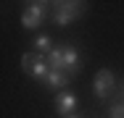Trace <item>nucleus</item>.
I'll return each instance as SVG.
<instances>
[{"label":"nucleus","mask_w":124,"mask_h":118,"mask_svg":"<svg viewBox=\"0 0 124 118\" xmlns=\"http://www.w3.org/2000/svg\"><path fill=\"white\" fill-rule=\"evenodd\" d=\"M48 66H50V71H61L66 76H77L82 60H79V52L74 47L63 45V47H53L48 52Z\"/></svg>","instance_id":"f257e3e1"},{"label":"nucleus","mask_w":124,"mask_h":118,"mask_svg":"<svg viewBox=\"0 0 124 118\" xmlns=\"http://www.w3.org/2000/svg\"><path fill=\"white\" fill-rule=\"evenodd\" d=\"M21 66L29 76H34V79H40V81H45L50 73V66H48V58H42L40 52H26L24 58H21Z\"/></svg>","instance_id":"f03ea898"},{"label":"nucleus","mask_w":124,"mask_h":118,"mask_svg":"<svg viewBox=\"0 0 124 118\" xmlns=\"http://www.w3.org/2000/svg\"><path fill=\"white\" fill-rule=\"evenodd\" d=\"M85 11V3H55V13H53V21L55 26H66L71 24Z\"/></svg>","instance_id":"7ed1b4c3"},{"label":"nucleus","mask_w":124,"mask_h":118,"mask_svg":"<svg viewBox=\"0 0 124 118\" xmlns=\"http://www.w3.org/2000/svg\"><path fill=\"white\" fill-rule=\"evenodd\" d=\"M45 11H48V3H29L21 13V26L24 29H37L45 21Z\"/></svg>","instance_id":"20e7f679"},{"label":"nucleus","mask_w":124,"mask_h":118,"mask_svg":"<svg viewBox=\"0 0 124 118\" xmlns=\"http://www.w3.org/2000/svg\"><path fill=\"white\" fill-rule=\"evenodd\" d=\"M114 92V73L108 68L98 71V76H95V94L98 97H108V94Z\"/></svg>","instance_id":"39448f33"},{"label":"nucleus","mask_w":124,"mask_h":118,"mask_svg":"<svg viewBox=\"0 0 124 118\" xmlns=\"http://www.w3.org/2000/svg\"><path fill=\"white\" fill-rule=\"evenodd\" d=\"M55 110H58L61 116L69 118V113H71V110H77V97L69 92V89L58 92V94H55Z\"/></svg>","instance_id":"423d86ee"},{"label":"nucleus","mask_w":124,"mask_h":118,"mask_svg":"<svg viewBox=\"0 0 124 118\" xmlns=\"http://www.w3.org/2000/svg\"><path fill=\"white\" fill-rule=\"evenodd\" d=\"M69 79H71V76L61 73V71H50V73H48V79H45V84H48L50 89H61V92H63V87L69 84Z\"/></svg>","instance_id":"0eeeda50"},{"label":"nucleus","mask_w":124,"mask_h":118,"mask_svg":"<svg viewBox=\"0 0 124 118\" xmlns=\"http://www.w3.org/2000/svg\"><path fill=\"white\" fill-rule=\"evenodd\" d=\"M32 47H34V52H40V55H42V52H50V50H53V39H50L48 34H37L34 42H32Z\"/></svg>","instance_id":"6e6552de"},{"label":"nucleus","mask_w":124,"mask_h":118,"mask_svg":"<svg viewBox=\"0 0 124 118\" xmlns=\"http://www.w3.org/2000/svg\"><path fill=\"white\" fill-rule=\"evenodd\" d=\"M111 116H114V118H124V102H122V105H114V108H111Z\"/></svg>","instance_id":"1a4fd4ad"},{"label":"nucleus","mask_w":124,"mask_h":118,"mask_svg":"<svg viewBox=\"0 0 124 118\" xmlns=\"http://www.w3.org/2000/svg\"><path fill=\"white\" fill-rule=\"evenodd\" d=\"M69 118H74V116H69Z\"/></svg>","instance_id":"9d476101"},{"label":"nucleus","mask_w":124,"mask_h":118,"mask_svg":"<svg viewBox=\"0 0 124 118\" xmlns=\"http://www.w3.org/2000/svg\"><path fill=\"white\" fill-rule=\"evenodd\" d=\"M111 118H114V116H111Z\"/></svg>","instance_id":"9b49d317"}]
</instances>
